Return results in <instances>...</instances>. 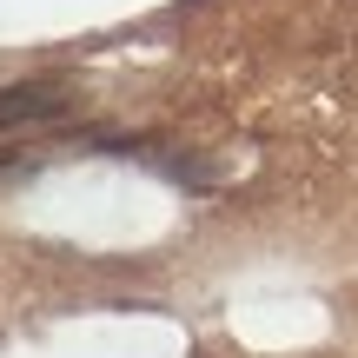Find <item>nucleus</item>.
Wrapping results in <instances>:
<instances>
[{
	"label": "nucleus",
	"mask_w": 358,
	"mask_h": 358,
	"mask_svg": "<svg viewBox=\"0 0 358 358\" xmlns=\"http://www.w3.org/2000/svg\"><path fill=\"white\" fill-rule=\"evenodd\" d=\"M7 173H13V159H0V179H7Z\"/></svg>",
	"instance_id": "obj_2"
},
{
	"label": "nucleus",
	"mask_w": 358,
	"mask_h": 358,
	"mask_svg": "<svg viewBox=\"0 0 358 358\" xmlns=\"http://www.w3.org/2000/svg\"><path fill=\"white\" fill-rule=\"evenodd\" d=\"M66 106H73V87L53 73L40 80H13V87H0V133L13 127H47V120H60Z\"/></svg>",
	"instance_id": "obj_1"
}]
</instances>
